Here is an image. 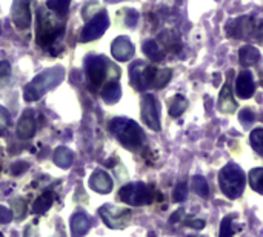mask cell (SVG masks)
Instances as JSON below:
<instances>
[{
    "instance_id": "cell-1",
    "label": "cell",
    "mask_w": 263,
    "mask_h": 237,
    "mask_svg": "<svg viewBox=\"0 0 263 237\" xmlns=\"http://www.w3.org/2000/svg\"><path fill=\"white\" fill-rule=\"evenodd\" d=\"M65 25L59 19V14L49 11V9H40L37 15V32H35V42L43 49H51L60 35L63 34Z\"/></svg>"
},
{
    "instance_id": "cell-2",
    "label": "cell",
    "mask_w": 263,
    "mask_h": 237,
    "mask_svg": "<svg viewBox=\"0 0 263 237\" xmlns=\"http://www.w3.org/2000/svg\"><path fill=\"white\" fill-rule=\"evenodd\" d=\"M109 131L116 136V139L131 151H139L145 142L146 137L142 131V128L131 119L125 117H116L109 122Z\"/></svg>"
},
{
    "instance_id": "cell-3",
    "label": "cell",
    "mask_w": 263,
    "mask_h": 237,
    "mask_svg": "<svg viewBox=\"0 0 263 237\" xmlns=\"http://www.w3.org/2000/svg\"><path fill=\"white\" fill-rule=\"evenodd\" d=\"M65 77V69L62 66H54L45 69L39 76H35L25 88H23V99L26 102H35L49 89H54Z\"/></svg>"
},
{
    "instance_id": "cell-4",
    "label": "cell",
    "mask_w": 263,
    "mask_h": 237,
    "mask_svg": "<svg viewBox=\"0 0 263 237\" xmlns=\"http://www.w3.org/2000/svg\"><path fill=\"white\" fill-rule=\"evenodd\" d=\"M85 69L94 86H103L106 82L117 80L120 76L119 68L103 56H88L85 59Z\"/></svg>"
},
{
    "instance_id": "cell-5",
    "label": "cell",
    "mask_w": 263,
    "mask_h": 237,
    "mask_svg": "<svg viewBox=\"0 0 263 237\" xmlns=\"http://www.w3.org/2000/svg\"><path fill=\"white\" fill-rule=\"evenodd\" d=\"M245 173L242 168H239L236 163H228L222 168L219 173V185L222 193L231 199L236 200L243 194L245 190Z\"/></svg>"
},
{
    "instance_id": "cell-6",
    "label": "cell",
    "mask_w": 263,
    "mask_h": 237,
    "mask_svg": "<svg viewBox=\"0 0 263 237\" xmlns=\"http://www.w3.org/2000/svg\"><path fill=\"white\" fill-rule=\"evenodd\" d=\"M154 196H156L154 188L149 187V185H145L142 182L128 184L119 193V197H120L122 202H125L126 205H134V207H142V205L153 204Z\"/></svg>"
},
{
    "instance_id": "cell-7",
    "label": "cell",
    "mask_w": 263,
    "mask_h": 237,
    "mask_svg": "<svg viewBox=\"0 0 263 237\" xmlns=\"http://www.w3.org/2000/svg\"><path fill=\"white\" fill-rule=\"evenodd\" d=\"M99 214L102 217V221L105 222V225L111 230H123L129 225L131 222V211L128 208H120V207H114V205H103L99 208Z\"/></svg>"
},
{
    "instance_id": "cell-8",
    "label": "cell",
    "mask_w": 263,
    "mask_h": 237,
    "mask_svg": "<svg viewBox=\"0 0 263 237\" xmlns=\"http://www.w3.org/2000/svg\"><path fill=\"white\" fill-rule=\"evenodd\" d=\"M156 66L145 65L142 60H137L129 68V80L131 85L139 91H146L148 88H153V80L156 74Z\"/></svg>"
},
{
    "instance_id": "cell-9",
    "label": "cell",
    "mask_w": 263,
    "mask_h": 237,
    "mask_svg": "<svg viewBox=\"0 0 263 237\" xmlns=\"http://www.w3.org/2000/svg\"><path fill=\"white\" fill-rule=\"evenodd\" d=\"M140 106V114L145 125L153 131H160V110L157 99L153 94H143Z\"/></svg>"
},
{
    "instance_id": "cell-10",
    "label": "cell",
    "mask_w": 263,
    "mask_h": 237,
    "mask_svg": "<svg viewBox=\"0 0 263 237\" xmlns=\"http://www.w3.org/2000/svg\"><path fill=\"white\" fill-rule=\"evenodd\" d=\"M227 34L234 39L257 37V22H254V19L248 15L234 19L227 25Z\"/></svg>"
},
{
    "instance_id": "cell-11",
    "label": "cell",
    "mask_w": 263,
    "mask_h": 237,
    "mask_svg": "<svg viewBox=\"0 0 263 237\" xmlns=\"http://www.w3.org/2000/svg\"><path fill=\"white\" fill-rule=\"evenodd\" d=\"M108 26H109L108 14H106L105 11L97 12V14L85 25V28L82 29L80 42H92V40L102 37V35L105 34V31L108 29Z\"/></svg>"
},
{
    "instance_id": "cell-12",
    "label": "cell",
    "mask_w": 263,
    "mask_h": 237,
    "mask_svg": "<svg viewBox=\"0 0 263 237\" xmlns=\"http://www.w3.org/2000/svg\"><path fill=\"white\" fill-rule=\"evenodd\" d=\"M11 19L18 29H28L31 25V0H12Z\"/></svg>"
},
{
    "instance_id": "cell-13",
    "label": "cell",
    "mask_w": 263,
    "mask_h": 237,
    "mask_svg": "<svg viewBox=\"0 0 263 237\" xmlns=\"http://www.w3.org/2000/svg\"><path fill=\"white\" fill-rule=\"evenodd\" d=\"M134 45L131 40L125 35H120L112 40L111 43V54L119 62H128L131 57H134Z\"/></svg>"
},
{
    "instance_id": "cell-14",
    "label": "cell",
    "mask_w": 263,
    "mask_h": 237,
    "mask_svg": "<svg viewBox=\"0 0 263 237\" xmlns=\"http://www.w3.org/2000/svg\"><path fill=\"white\" fill-rule=\"evenodd\" d=\"M35 128H37L35 113L32 110H26L17 123V136L23 140L31 139L35 134Z\"/></svg>"
},
{
    "instance_id": "cell-15",
    "label": "cell",
    "mask_w": 263,
    "mask_h": 237,
    "mask_svg": "<svg viewBox=\"0 0 263 237\" xmlns=\"http://www.w3.org/2000/svg\"><path fill=\"white\" fill-rule=\"evenodd\" d=\"M89 187L99 194H108L112 190V179L103 170H96L89 177Z\"/></svg>"
},
{
    "instance_id": "cell-16",
    "label": "cell",
    "mask_w": 263,
    "mask_h": 237,
    "mask_svg": "<svg viewBox=\"0 0 263 237\" xmlns=\"http://www.w3.org/2000/svg\"><path fill=\"white\" fill-rule=\"evenodd\" d=\"M236 94L240 99H250L254 94V79L248 69L240 71L236 80Z\"/></svg>"
},
{
    "instance_id": "cell-17",
    "label": "cell",
    "mask_w": 263,
    "mask_h": 237,
    "mask_svg": "<svg viewBox=\"0 0 263 237\" xmlns=\"http://www.w3.org/2000/svg\"><path fill=\"white\" fill-rule=\"evenodd\" d=\"M219 110L225 114H233L237 108V103L233 97V93H231V83L227 82L220 91V96H219V103H217Z\"/></svg>"
},
{
    "instance_id": "cell-18",
    "label": "cell",
    "mask_w": 263,
    "mask_h": 237,
    "mask_svg": "<svg viewBox=\"0 0 263 237\" xmlns=\"http://www.w3.org/2000/svg\"><path fill=\"white\" fill-rule=\"evenodd\" d=\"M91 228V221L85 213H76L71 217V234L72 237H83Z\"/></svg>"
},
{
    "instance_id": "cell-19",
    "label": "cell",
    "mask_w": 263,
    "mask_h": 237,
    "mask_svg": "<svg viewBox=\"0 0 263 237\" xmlns=\"http://www.w3.org/2000/svg\"><path fill=\"white\" fill-rule=\"evenodd\" d=\"M239 62L243 68H250V66H254L260 62V52L251 46V45H245L240 48L239 51Z\"/></svg>"
},
{
    "instance_id": "cell-20",
    "label": "cell",
    "mask_w": 263,
    "mask_h": 237,
    "mask_svg": "<svg viewBox=\"0 0 263 237\" xmlns=\"http://www.w3.org/2000/svg\"><path fill=\"white\" fill-rule=\"evenodd\" d=\"M102 99L106 102V103H116L119 102L120 96H122V89H120V85L117 80H112V82H106L102 88Z\"/></svg>"
},
{
    "instance_id": "cell-21",
    "label": "cell",
    "mask_w": 263,
    "mask_h": 237,
    "mask_svg": "<svg viewBox=\"0 0 263 237\" xmlns=\"http://www.w3.org/2000/svg\"><path fill=\"white\" fill-rule=\"evenodd\" d=\"M72 162H74V154H72V151H71L69 148H66V147H59V148L54 151V163H55L57 167H60V168H63V170H68V168H71Z\"/></svg>"
},
{
    "instance_id": "cell-22",
    "label": "cell",
    "mask_w": 263,
    "mask_h": 237,
    "mask_svg": "<svg viewBox=\"0 0 263 237\" xmlns=\"http://www.w3.org/2000/svg\"><path fill=\"white\" fill-rule=\"evenodd\" d=\"M159 42L165 46L166 51L174 52V54L180 52V48H182V46H180V40H179V37L174 34V31H163V32H160Z\"/></svg>"
},
{
    "instance_id": "cell-23",
    "label": "cell",
    "mask_w": 263,
    "mask_h": 237,
    "mask_svg": "<svg viewBox=\"0 0 263 237\" xmlns=\"http://www.w3.org/2000/svg\"><path fill=\"white\" fill-rule=\"evenodd\" d=\"M52 202H54V193H52V191H45V193H42V194L34 200L32 211H34L35 214H43V213H46V211L52 207Z\"/></svg>"
},
{
    "instance_id": "cell-24",
    "label": "cell",
    "mask_w": 263,
    "mask_h": 237,
    "mask_svg": "<svg viewBox=\"0 0 263 237\" xmlns=\"http://www.w3.org/2000/svg\"><path fill=\"white\" fill-rule=\"evenodd\" d=\"M143 52H145V56H148L154 62H160L165 57L163 49L160 48V45L156 40H146L143 43Z\"/></svg>"
},
{
    "instance_id": "cell-25",
    "label": "cell",
    "mask_w": 263,
    "mask_h": 237,
    "mask_svg": "<svg viewBox=\"0 0 263 237\" xmlns=\"http://www.w3.org/2000/svg\"><path fill=\"white\" fill-rule=\"evenodd\" d=\"M173 77V71L170 68H157L156 74H154V80H153V88L160 89L163 86L168 85V82Z\"/></svg>"
},
{
    "instance_id": "cell-26",
    "label": "cell",
    "mask_w": 263,
    "mask_h": 237,
    "mask_svg": "<svg viewBox=\"0 0 263 237\" xmlns=\"http://www.w3.org/2000/svg\"><path fill=\"white\" fill-rule=\"evenodd\" d=\"M186 108H188V100H186L183 96L177 94V96H174L173 100L170 102V116L179 117V116H182V114L185 113Z\"/></svg>"
},
{
    "instance_id": "cell-27",
    "label": "cell",
    "mask_w": 263,
    "mask_h": 237,
    "mask_svg": "<svg viewBox=\"0 0 263 237\" xmlns=\"http://www.w3.org/2000/svg\"><path fill=\"white\" fill-rule=\"evenodd\" d=\"M191 188L197 196H200L203 199H206L210 196V187H208V182L203 176H194L191 180Z\"/></svg>"
},
{
    "instance_id": "cell-28",
    "label": "cell",
    "mask_w": 263,
    "mask_h": 237,
    "mask_svg": "<svg viewBox=\"0 0 263 237\" xmlns=\"http://www.w3.org/2000/svg\"><path fill=\"white\" fill-rule=\"evenodd\" d=\"M250 185L256 193L263 194V168L251 170V173H250Z\"/></svg>"
},
{
    "instance_id": "cell-29",
    "label": "cell",
    "mask_w": 263,
    "mask_h": 237,
    "mask_svg": "<svg viewBox=\"0 0 263 237\" xmlns=\"http://www.w3.org/2000/svg\"><path fill=\"white\" fill-rule=\"evenodd\" d=\"M250 142H251L253 150L256 153H259L260 156H263V128L253 130V133L250 136Z\"/></svg>"
},
{
    "instance_id": "cell-30",
    "label": "cell",
    "mask_w": 263,
    "mask_h": 237,
    "mask_svg": "<svg viewBox=\"0 0 263 237\" xmlns=\"http://www.w3.org/2000/svg\"><path fill=\"white\" fill-rule=\"evenodd\" d=\"M71 0H46V6L49 11L55 12V14H65L69 8Z\"/></svg>"
},
{
    "instance_id": "cell-31",
    "label": "cell",
    "mask_w": 263,
    "mask_h": 237,
    "mask_svg": "<svg viewBox=\"0 0 263 237\" xmlns=\"http://www.w3.org/2000/svg\"><path fill=\"white\" fill-rule=\"evenodd\" d=\"M233 221H234V217H233V216H227V217H223V221H222V224H220V234H219V237L234 236L236 230H234V227H233Z\"/></svg>"
},
{
    "instance_id": "cell-32",
    "label": "cell",
    "mask_w": 263,
    "mask_h": 237,
    "mask_svg": "<svg viewBox=\"0 0 263 237\" xmlns=\"http://www.w3.org/2000/svg\"><path fill=\"white\" fill-rule=\"evenodd\" d=\"M186 197H188V185H186L185 182L177 184V187L174 188V193H173V200H174L176 204H180V202H183Z\"/></svg>"
},
{
    "instance_id": "cell-33",
    "label": "cell",
    "mask_w": 263,
    "mask_h": 237,
    "mask_svg": "<svg viewBox=\"0 0 263 237\" xmlns=\"http://www.w3.org/2000/svg\"><path fill=\"white\" fill-rule=\"evenodd\" d=\"M11 125V116L6 108L0 106V136H5Z\"/></svg>"
},
{
    "instance_id": "cell-34",
    "label": "cell",
    "mask_w": 263,
    "mask_h": 237,
    "mask_svg": "<svg viewBox=\"0 0 263 237\" xmlns=\"http://www.w3.org/2000/svg\"><path fill=\"white\" fill-rule=\"evenodd\" d=\"M26 213V205L23 199H15L12 200V216H15V219H22Z\"/></svg>"
},
{
    "instance_id": "cell-35",
    "label": "cell",
    "mask_w": 263,
    "mask_h": 237,
    "mask_svg": "<svg viewBox=\"0 0 263 237\" xmlns=\"http://www.w3.org/2000/svg\"><path fill=\"white\" fill-rule=\"evenodd\" d=\"M11 76V66L8 62H0V86L6 83V80Z\"/></svg>"
},
{
    "instance_id": "cell-36",
    "label": "cell",
    "mask_w": 263,
    "mask_h": 237,
    "mask_svg": "<svg viewBox=\"0 0 263 237\" xmlns=\"http://www.w3.org/2000/svg\"><path fill=\"white\" fill-rule=\"evenodd\" d=\"M137 19H139L137 11H134V9H126V11H125V25H126V26L133 28V26L137 23Z\"/></svg>"
},
{
    "instance_id": "cell-37",
    "label": "cell",
    "mask_w": 263,
    "mask_h": 237,
    "mask_svg": "<svg viewBox=\"0 0 263 237\" xmlns=\"http://www.w3.org/2000/svg\"><path fill=\"white\" fill-rule=\"evenodd\" d=\"M239 119H240V122H242L243 125H248V123L254 122V113H253L251 110L245 108V110H242V111H240Z\"/></svg>"
},
{
    "instance_id": "cell-38",
    "label": "cell",
    "mask_w": 263,
    "mask_h": 237,
    "mask_svg": "<svg viewBox=\"0 0 263 237\" xmlns=\"http://www.w3.org/2000/svg\"><path fill=\"white\" fill-rule=\"evenodd\" d=\"M12 219V211H9L6 207H0V224H8Z\"/></svg>"
},
{
    "instance_id": "cell-39",
    "label": "cell",
    "mask_w": 263,
    "mask_h": 237,
    "mask_svg": "<svg viewBox=\"0 0 263 237\" xmlns=\"http://www.w3.org/2000/svg\"><path fill=\"white\" fill-rule=\"evenodd\" d=\"M26 170H28V163H25V162H17V163H14V165L11 167L12 174H20V173H23V171H26Z\"/></svg>"
},
{
    "instance_id": "cell-40",
    "label": "cell",
    "mask_w": 263,
    "mask_h": 237,
    "mask_svg": "<svg viewBox=\"0 0 263 237\" xmlns=\"http://www.w3.org/2000/svg\"><path fill=\"white\" fill-rule=\"evenodd\" d=\"M186 225H190V227H193L196 230H200V228L205 227V221H202V219H193V221H188Z\"/></svg>"
},
{
    "instance_id": "cell-41",
    "label": "cell",
    "mask_w": 263,
    "mask_h": 237,
    "mask_svg": "<svg viewBox=\"0 0 263 237\" xmlns=\"http://www.w3.org/2000/svg\"><path fill=\"white\" fill-rule=\"evenodd\" d=\"M182 216H183V210H179L177 213H174V214H173V217H171V224H176L177 221H180V219H182Z\"/></svg>"
},
{
    "instance_id": "cell-42",
    "label": "cell",
    "mask_w": 263,
    "mask_h": 237,
    "mask_svg": "<svg viewBox=\"0 0 263 237\" xmlns=\"http://www.w3.org/2000/svg\"><path fill=\"white\" fill-rule=\"evenodd\" d=\"M26 237H35V236H34V231H32L31 228H29V231H28V234H26Z\"/></svg>"
},
{
    "instance_id": "cell-43",
    "label": "cell",
    "mask_w": 263,
    "mask_h": 237,
    "mask_svg": "<svg viewBox=\"0 0 263 237\" xmlns=\"http://www.w3.org/2000/svg\"><path fill=\"white\" fill-rule=\"evenodd\" d=\"M106 2H109V3H114V2H120V0H106Z\"/></svg>"
}]
</instances>
